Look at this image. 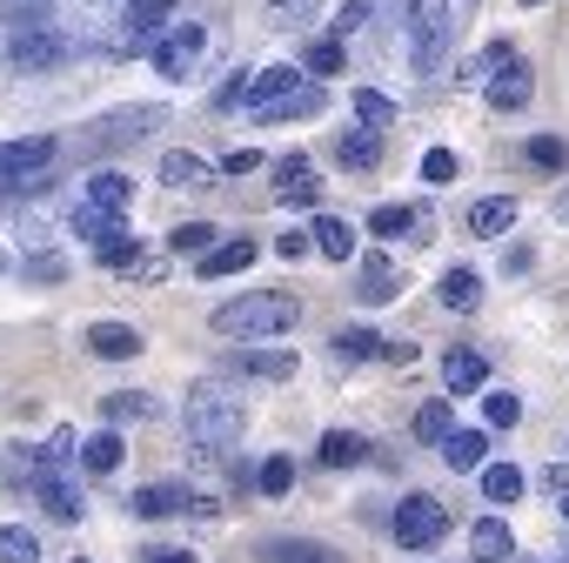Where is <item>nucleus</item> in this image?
Segmentation results:
<instances>
[{
    "instance_id": "nucleus-59",
    "label": "nucleus",
    "mask_w": 569,
    "mask_h": 563,
    "mask_svg": "<svg viewBox=\"0 0 569 563\" xmlns=\"http://www.w3.org/2000/svg\"><path fill=\"white\" fill-rule=\"evenodd\" d=\"M0 268H8V255H0Z\"/></svg>"
},
{
    "instance_id": "nucleus-49",
    "label": "nucleus",
    "mask_w": 569,
    "mask_h": 563,
    "mask_svg": "<svg viewBox=\"0 0 569 563\" xmlns=\"http://www.w3.org/2000/svg\"><path fill=\"white\" fill-rule=\"evenodd\" d=\"M309 14H316V0H268V21H274V28H289V21L302 28Z\"/></svg>"
},
{
    "instance_id": "nucleus-57",
    "label": "nucleus",
    "mask_w": 569,
    "mask_h": 563,
    "mask_svg": "<svg viewBox=\"0 0 569 563\" xmlns=\"http://www.w3.org/2000/svg\"><path fill=\"white\" fill-rule=\"evenodd\" d=\"M562 523H569V490H562Z\"/></svg>"
},
{
    "instance_id": "nucleus-12",
    "label": "nucleus",
    "mask_w": 569,
    "mask_h": 563,
    "mask_svg": "<svg viewBox=\"0 0 569 563\" xmlns=\"http://www.w3.org/2000/svg\"><path fill=\"white\" fill-rule=\"evenodd\" d=\"M529 95H536V75H529V61H522V55H509V61L482 81V101H489L496 115H522V108H529Z\"/></svg>"
},
{
    "instance_id": "nucleus-56",
    "label": "nucleus",
    "mask_w": 569,
    "mask_h": 563,
    "mask_svg": "<svg viewBox=\"0 0 569 563\" xmlns=\"http://www.w3.org/2000/svg\"><path fill=\"white\" fill-rule=\"evenodd\" d=\"M556 221H562V228H569V188H562V195H556Z\"/></svg>"
},
{
    "instance_id": "nucleus-39",
    "label": "nucleus",
    "mask_w": 569,
    "mask_h": 563,
    "mask_svg": "<svg viewBox=\"0 0 569 563\" xmlns=\"http://www.w3.org/2000/svg\"><path fill=\"white\" fill-rule=\"evenodd\" d=\"M482 423H489V429H516V423H522V396H516V389H489V396H482Z\"/></svg>"
},
{
    "instance_id": "nucleus-46",
    "label": "nucleus",
    "mask_w": 569,
    "mask_h": 563,
    "mask_svg": "<svg viewBox=\"0 0 569 563\" xmlns=\"http://www.w3.org/2000/svg\"><path fill=\"white\" fill-rule=\"evenodd\" d=\"M522 155H529V168H562V161H569V148H562L556 135H529Z\"/></svg>"
},
{
    "instance_id": "nucleus-3",
    "label": "nucleus",
    "mask_w": 569,
    "mask_h": 563,
    "mask_svg": "<svg viewBox=\"0 0 569 563\" xmlns=\"http://www.w3.org/2000/svg\"><path fill=\"white\" fill-rule=\"evenodd\" d=\"M168 115L154 108V101H141V108H114V115H94L88 128H81V161H108V155H121V148H134L141 135H154Z\"/></svg>"
},
{
    "instance_id": "nucleus-21",
    "label": "nucleus",
    "mask_w": 569,
    "mask_h": 563,
    "mask_svg": "<svg viewBox=\"0 0 569 563\" xmlns=\"http://www.w3.org/2000/svg\"><path fill=\"white\" fill-rule=\"evenodd\" d=\"M442 383H449L456 396L482 389V383H489V356H482V349H449V356H442Z\"/></svg>"
},
{
    "instance_id": "nucleus-20",
    "label": "nucleus",
    "mask_w": 569,
    "mask_h": 563,
    "mask_svg": "<svg viewBox=\"0 0 569 563\" xmlns=\"http://www.w3.org/2000/svg\"><path fill=\"white\" fill-rule=\"evenodd\" d=\"M516 215H522V208H516V195H482V201L469 208V235H482V241H489V235H509V228H516Z\"/></svg>"
},
{
    "instance_id": "nucleus-15",
    "label": "nucleus",
    "mask_w": 569,
    "mask_h": 563,
    "mask_svg": "<svg viewBox=\"0 0 569 563\" xmlns=\"http://www.w3.org/2000/svg\"><path fill=\"white\" fill-rule=\"evenodd\" d=\"M356 296H362V303H396V296H402V268H396L389 255H362V261H356Z\"/></svg>"
},
{
    "instance_id": "nucleus-47",
    "label": "nucleus",
    "mask_w": 569,
    "mask_h": 563,
    "mask_svg": "<svg viewBox=\"0 0 569 563\" xmlns=\"http://www.w3.org/2000/svg\"><path fill=\"white\" fill-rule=\"evenodd\" d=\"M456 168H462V161H456V148H429V155H422V181H436V188H442V181H456Z\"/></svg>"
},
{
    "instance_id": "nucleus-29",
    "label": "nucleus",
    "mask_w": 569,
    "mask_h": 563,
    "mask_svg": "<svg viewBox=\"0 0 569 563\" xmlns=\"http://www.w3.org/2000/svg\"><path fill=\"white\" fill-rule=\"evenodd\" d=\"M101 416H108V429H121V423H154V396H148V389H114V396H101Z\"/></svg>"
},
{
    "instance_id": "nucleus-1",
    "label": "nucleus",
    "mask_w": 569,
    "mask_h": 563,
    "mask_svg": "<svg viewBox=\"0 0 569 563\" xmlns=\"http://www.w3.org/2000/svg\"><path fill=\"white\" fill-rule=\"evenodd\" d=\"M241 429H248V409H241V396L228 389V383H194L188 389V409H181V436H188V450H201V456H228L234 443H241Z\"/></svg>"
},
{
    "instance_id": "nucleus-42",
    "label": "nucleus",
    "mask_w": 569,
    "mask_h": 563,
    "mask_svg": "<svg viewBox=\"0 0 569 563\" xmlns=\"http://www.w3.org/2000/svg\"><path fill=\"white\" fill-rule=\"evenodd\" d=\"M449 429H456V409L449 403H422L416 409V443H442Z\"/></svg>"
},
{
    "instance_id": "nucleus-2",
    "label": "nucleus",
    "mask_w": 569,
    "mask_h": 563,
    "mask_svg": "<svg viewBox=\"0 0 569 563\" xmlns=\"http://www.w3.org/2000/svg\"><path fill=\"white\" fill-rule=\"evenodd\" d=\"M208 323H214V336H228V343H274V336H289V329L302 323V303L281 296V289H254V296L221 303Z\"/></svg>"
},
{
    "instance_id": "nucleus-36",
    "label": "nucleus",
    "mask_w": 569,
    "mask_h": 563,
    "mask_svg": "<svg viewBox=\"0 0 569 563\" xmlns=\"http://www.w3.org/2000/svg\"><path fill=\"white\" fill-rule=\"evenodd\" d=\"M0 563H41V536L28 523H0Z\"/></svg>"
},
{
    "instance_id": "nucleus-25",
    "label": "nucleus",
    "mask_w": 569,
    "mask_h": 563,
    "mask_svg": "<svg viewBox=\"0 0 569 563\" xmlns=\"http://www.w3.org/2000/svg\"><path fill=\"white\" fill-rule=\"evenodd\" d=\"M208 181H214V168L201 155H188V148H168L161 155V188H208Z\"/></svg>"
},
{
    "instance_id": "nucleus-18",
    "label": "nucleus",
    "mask_w": 569,
    "mask_h": 563,
    "mask_svg": "<svg viewBox=\"0 0 569 563\" xmlns=\"http://www.w3.org/2000/svg\"><path fill=\"white\" fill-rule=\"evenodd\" d=\"M254 255H261V241L234 235V241H221V248H208V255H201V282H228V275H241Z\"/></svg>"
},
{
    "instance_id": "nucleus-53",
    "label": "nucleus",
    "mask_w": 569,
    "mask_h": 563,
    "mask_svg": "<svg viewBox=\"0 0 569 563\" xmlns=\"http://www.w3.org/2000/svg\"><path fill=\"white\" fill-rule=\"evenodd\" d=\"M241 95H248V75H228V88H221V95H214V108H221V115H228V108H241Z\"/></svg>"
},
{
    "instance_id": "nucleus-24",
    "label": "nucleus",
    "mask_w": 569,
    "mask_h": 563,
    "mask_svg": "<svg viewBox=\"0 0 569 563\" xmlns=\"http://www.w3.org/2000/svg\"><path fill=\"white\" fill-rule=\"evenodd\" d=\"M336 161H342L349 175H369V168L382 161V135H376V128H349V135L336 141Z\"/></svg>"
},
{
    "instance_id": "nucleus-34",
    "label": "nucleus",
    "mask_w": 569,
    "mask_h": 563,
    "mask_svg": "<svg viewBox=\"0 0 569 563\" xmlns=\"http://www.w3.org/2000/svg\"><path fill=\"white\" fill-rule=\"evenodd\" d=\"M356 115H362V128H376V135H389V128L402 121V108H396L382 88H356Z\"/></svg>"
},
{
    "instance_id": "nucleus-60",
    "label": "nucleus",
    "mask_w": 569,
    "mask_h": 563,
    "mask_svg": "<svg viewBox=\"0 0 569 563\" xmlns=\"http://www.w3.org/2000/svg\"><path fill=\"white\" fill-rule=\"evenodd\" d=\"M74 563H88V556H74Z\"/></svg>"
},
{
    "instance_id": "nucleus-5",
    "label": "nucleus",
    "mask_w": 569,
    "mask_h": 563,
    "mask_svg": "<svg viewBox=\"0 0 569 563\" xmlns=\"http://www.w3.org/2000/svg\"><path fill=\"white\" fill-rule=\"evenodd\" d=\"M8 61H14V68H28V75L68 68V61H74V34H68V28H54V21H28V28H14V34H8Z\"/></svg>"
},
{
    "instance_id": "nucleus-43",
    "label": "nucleus",
    "mask_w": 569,
    "mask_h": 563,
    "mask_svg": "<svg viewBox=\"0 0 569 563\" xmlns=\"http://www.w3.org/2000/svg\"><path fill=\"white\" fill-rule=\"evenodd\" d=\"M21 275H28V282H41V289H54V282H68V255L41 248V255H28V261H21Z\"/></svg>"
},
{
    "instance_id": "nucleus-50",
    "label": "nucleus",
    "mask_w": 569,
    "mask_h": 563,
    "mask_svg": "<svg viewBox=\"0 0 569 563\" xmlns=\"http://www.w3.org/2000/svg\"><path fill=\"white\" fill-rule=\"evenodd\" d=\"M309 75H342V41H316L309 48Z\"/></svg>"
},
{
    "instance_id": "nucleus-16",
    "label": "nucleus",
    "mask_w": 569,
    "mask_h": 563,
    "mask_svg": "<svg viewBox=\"0 0 569 563\" xmlns=\"http://www.w3.org/2000/svg\"><path fill=\"white\" fill-rule=\"evenodd\" d=\"M88 349H94L101 363H134L148 343H141L134 323H88Z\"/></svg>"
},
{
    "instance_id": "nucleus-27",
    "label": "nucleus",
    "mask_w": 569,
    "mask_h": 563,
    "mask_svg": "<svg viewBox=\"0 0 569 563\" xmlns=\"http://www.w3.org/2000/svg\"><path fill=\"white\" fill-rule=\"evenodd\" d=\"M482 456H489V436H482V429H449V436H442V463H449L456 476L482 470Z\"/></svg>"
},
{
    "instance_id": "nucleus-45",
    "label": "nucleus",
    "mask_w": 569,
    "mask_h": 563,
    "mask_svg": "<svg viewBox=\"0 0 569 563\" xmlns=\"http://www.w3.org/2000/svg\"><path fill=\"white\" fill-rule=\"evenodd\" d=\"M208 241H214V221H181V228L168 235L174 255H208Z\"/></svg>"
},
{
    "instance_id": "nucleus-33",
    "label": "nucleus",
    "mask_w": 569,
    "mask_h": 563,
    "mask_svg": "<svg viewBox=\"0 0 569 563\" xmlns=\"http://www.w3.org/2000/svg\"><path fill=\"white\" fill-rule=\"evenodd\" d=\"M476 476H482V496H489V503H516V496L529 490V476H522L516 463H482Z\"/></svg>"
},
{
    "instance_id": "nucleus-38",
    "label": "nucleus",
    "mask_w": 569,
    "mask_h": 563,
    "mask_svg": "<svg viewBox=\"0 0 569 563\" xmlns=\"http://www.w3.org/2000/svg\"><path fill=\"white\" fill-rule=\"evenodd\" d=\"M94 255H101V268H141V235H108V241H94Z\"/></svg>"
},
{
    "instance_id": "nucleus-40",
    "label": "nucleus",
    "mask_w": 569,
    "mask_h": 563,
    "mask_svg": "<svg viewBox=\"0 0 569 563\" xmlns=\"http://www.w3.org/2000/svg\"><path fill=\"white\" fill-rule=\"evenodd\" d=\"M254 490H261V496H289V490H296V463H289V456H268V463L254 470Z\"/></svg>"
},
{
    "instance_id": "nucleus-19",
    "label": "nucleus",
    "mask_w": 569,
    "mask_h": 563,
    "mask_svg": "<svg viewBox=\"0 0 569 563\" xmlns=\"http://www.w3.org/2000/svg\"><path fill=\"white\" fill-rule=\"evenodd\" d=\"M469 556H476V563H509V556H516V530H509L502 516H482V523L469 530Z\"/></svg>"
},
{
    "instance_id": "nucleus-26",
    "label": "nucleus",
    "mask_w": 569,
    "mask_h": 563,
    "mask_svg": "<svg viewBox=\"0 0 569 563\" xmlns=\"http://www.w3.org/2000/svg\"><path fill=\"white\" fill-rule=\"evenodd\" d=\"M309 248H316V255H329V261H349V255H356V228H349L342 215H316Z\"/></svg>"
},
{
    "instance_id": "nucleus-17",
    "label": "nucleus",
    "mask_w": 569,
    "mask_h": 563,
    "mask_svg": "<svg viewBox=\"0 0 569 563\" xmlns=\"http://www.w3.org/2000/svg\"><path fill=\"white\" fill-rule=\"evenodd\" d=\"M296 81H302V68H289V61H281V68H261V75H248L241 108H248V115H261V108H274L281 95H296Z\"/></svg>"
},
{
    "instance_id": "nucleus-58",
    "label": "nucleus",
    "mask_w": 569,
    "mask_h": 563,
    "mask_svg": "<svg viewBox=\"0 0 569 563\" xmlns=\"http://www.w3.org/2000/svg\"><path fill=\"white\" fill-rule=\"evenodd\" d=\"M522 8H542V0H522Z\"/></svg>"
},
{
    "instance_id": "nucleus-48",
    "label": "nucleus",
    "mask_w": 569,
    "mask_h": 563,
    "mask_svg": "<svg viewBox=\"0 0 569 563\" xmlns=\"http://www.w3.org/2000/svg\"><path fill=\"white\" fill-rule=\"evenodd\" d=\"M362 28H369V0H342V8H336V41L362 34Z\"/></svg>"
},
{
    "instance_id": "nucleus-23",
    "label": "nucleus",
    "mask_w": 569,
    "mask_h": 563,
    "mask_svg": "<svg viewBox=\"0 0 569 563\" xmlns=\"http://www.w3.org/2000/svg\"><path fill=\"white\" fill-rule=\"evenodd\" d=\"M322 108H329V95H322V88H316V81H302V88H296V95H281V101H274V108H261V115H254V121H316V115H322Z\"/></svg>"
},
{
    "instance_id": "nucleus-35",
    "label": "nucleus",
    "mask_w": 569,
    "mask_h": 563,
    "mask_svg": "<svg viewBox=\"0 0 569 563\" xmlns=\"http://www.w3.org/2000/svg\"><path fill=\"white\" fill-rule=\"evenodd\" d=\"M329 349H336L342 369H356V363H376V356H382V336H376V329H342Z\"/></svg>"
},
{
    "instance_id": "nucleus-30",
    "label": "nucleus",
    "mask_w": 569,
    "mask_h": 563,
    "mask_svg": "<svg viewBox=\"0 0 569 563\" xmlns=\"http://www.w3.org/2000/svg\"><path fill=\"white\" fill-rule=\"evenodd\" d=\"M234 369H248V376H261V383H289V376H296V349H241Z\"/></svg>"
},
{
    "instance_id": "nucleus-28",
    "label": "nucleus",
    "mask_w": 569,
    "mask_h": 563,
    "mask_svg": "<svg viewBox=\"0 0 569 563\" xmlns=\"http://www.w3.org/2000/svg\"><path fill=\"white\" fill-rule=\"evenodd\" d=\"M436 303L456 309V316H469V309L482 303V275H476V268H449V275H442V289H436Z\"/></svg>"
},
{
    "instance_id": "nucleus-37",
    "label": "nucleus",
    "mask_w": 569,
    "mask_h": 563,
    "mask_svg": "<svg viewBox=\"0 0 569 563\" xmlns=\"http://www.w3.org/2000/svg\"><path fill=\"white\" fill-rule=\"evenodd\" d=\"M68 228H74L81 241H108V235H121V215H101V208H88V201H81V208L68 215Z\"/></svg>"
},
{
    "instance_id": "nucleus-54",
    "label": "nucleus",
    "mask_w": 569,
    "mask_h": 563,
    "mask_svg": "<svg viewBox=\"0 0 569 563\" xmlns=\"http://www.w3.org/2000/svg\"><path fill=\"white\" fill-rule=\"evenodd\" d=\"M536 268V248H502V275H529Z\"/></svg>"
},
{
    "instance_id": "nucleus-32",
    "label": "nucleus",
    "mask_w": 569,
    "mask_h": 563,
    "mask_svg": "<svg viewBox=\"0 0 569 563\" xmlns=\"http://www.w3.org/2000/svg\"><path fill=\"white\" fill-rule=\"evenodd\" d=\"M322 463H329V470H356V463H369V436H356V429H329V436H322Z\"/></svg>"
},
{
    "instance_id": "nucleus-41",
    "label": "nucleus",
    "mask_w": 569,
    "mask_h": 563,
    "mask_svg": "<svg viewBox=\"0 0 569 563\" xmlns=\"http://www.w3.org/2000/svg\"><path fill=\"white\" fill-rule=\"evenodd\" d=\"M416 228V208H402V201H382L376 215H369V235H382V241H396V235H409Z\"/></svg>"
},
{
    "instance_id": "nucleus-51",
    "label": "nucleus",
    "mask_w": 569,
    "mask_h": 563,
    "mask_svg": "<svg viewBox=\"0 0 569 563\" xmlns=\"http://www.w3.org/2000/svg\"><path fill=\"white\" fill-rule=\"evenodd\" d=\"M261 168V148H234V155H221V175H254Z\"/></svg>"
},
{
    "instance_id": "nucleus-55",
    "label": "nucleus",
    "mask_w": 569,
    "mask_h": 563,
    "mask_svg": "<svg viewBox=\"0 0 569 563\" xmlns=\"http://www.w3.org/2000/svg\"><path fill=\"white\" fill-rule=\"evenodd\" d=\"M141 563H201V556H194V550H148Z\"/></svg>"
},
{
    "instance_id": "nucleus-14",
    "label": "nucleus",
    "mask_w": 569,
    "mask_h": 563,
    "mask_svg": "<svg viewBox=\"0 0 569 563\" xmlns=\"http://www.w3.org/2000/svg\"><path fill=\"white\" fill-rule=\"evenodd\" d=\"M81 201L101 208V215H128V208H134V175H121V168H94V175L81 181Z\"/></svg>"
},
{
    "instance_id": "nucleus-13",
    "label": "nucleus",
    "mask_w": 569,
    "mask_h": 563,
    "mask_svg": "<svg viewBox=\"0 0 569 563\" xmlns=\"http://www.w3.org/2000/svg\"><path fill=\"white\" fill-rule=\"evenodd\" d=\"M274 201L281 208H316L322 201V181H316V161L309 155H281L274 161Z\"/></svg>"
},
{
    "instance_id": "nucleus-9",
    "label": "nucleus",
    "mask_w": 569,
    "mask_h": 563,
    "mask_svg": "<svg viewBox=\"0 0 569 563\" xmlns=\"http://www.w3.org/2000/svg\"><path fill=\"white\" fill-rule=\"evenodd\" d=\"M21 470H28V490L41 496V510H48L54 523H74V516L88 510V503H81V483H74L68 470H48V463H21Z\"/></svg>"
},
{
    "instance_id": "nucleus-8",
    "label": "nucleus",
    "mask_w": 569,
    "mask_h": 563,
    "mask_svg": "<svg viewBox=\"0 0 569 563\" xmlns=\"http://www.w3.org/2000/svg\"><path fill=\"white\" fill-rule=\"evenodd\" d=\"M396 543L402 550H436L442 536H449V510L429 496V490H416V496H402V510H396Z\"/></svg>"
},
{
    "instance_id": "nucleus-10",
    "label": "nucleus",
    "mask_w": 569,
    "mask_h": 563,
    "mask_svg": "<svg viewBox=\"0 0 569 563\" xmlns=\"http://www.w3.org/2000/svg\"><path fill=\"white\" fill-rule=\"evenodd\" d=\"M54 155H61V141L54 135H28V141H0V181H34V175H48L54 168Z\"/></svg>"
},
{
    "instance_id": "nucleus-4",
    "label": "nucleus",
    "mask_w": 569,
    "mask_h": 563,
    "mask_svg": "<svg viewBox=\"0 0 569 563\" xmlns=\"http://www.w3.org/2000/svg\"><path fill=\"white\" fill-rule=\"evenodd\" d=\"M409 68L416 75H436L442 68V48L456 34V0H409Z\"/></svg>"
},
{
    "instance_id": "nucleus-44",
    "label": "nucleus",
    "mask_w": 569,
    "mask_h": 563,
    "mask_svg": "<svg viewBox=\"0 0 569 563\" xmlns=\"http://www.w3.org/2000/svg\"><path fill=\"white\" fill-rule=\"evenodd\" d=\"M509 55H516L509 41H489V48H476V55L462 61V81H489V75H496V68H502Z\"/></svg>"
},
{
    "instance_id": "nucleus-7",
    "label": "nucleus",
    "mask_w": 569,
    "mask_h": 563,
    "mask_svg": "<svg viewBox=\"0 0 569 563\" xmlns=\"http://www.w3.org/2000/svg\"><path fill=\"white\" fill-rule=\"evenodd\" d=\"M201 55H208V28H201V21L168 28V34L148 48V61H154V75H161V81H188V75L201 68Z\"/></svg>"
},
{
    "instance_id": "nucleus-22",
    "label": "nucleus",
    "mask_w": 569,
    "mask_h": 563,
    "mask_svg": "<svg viewBox=\"0 0 569 563\" xmlns=\"http://www.w3.org/2000/svg\"><path fill=\"white\" fill-rule=\"evenodd\" d=\"M121 456H128L121 429H94V436L81 443V456H74V463H81L88 476H114V470H121Z\"/></svg>"
},
{
    "instance_id": "nucleus-11",
    "label": "nucleus",
    "mask_w": 569,
    "mask_h": 563,
    "mask_svg": "<svg viewBox=\"0 0 569 563\" xmlns=\"http://www.w3.org/2000/svg\"><path fill=\"white\" fill-rule=\"evenodd\" d=\"M174 21V0H128V14H121V48L128 55H148Z\"/></svg>"
},
{
    "instance_id": "nucleus-31",
    "label": "nucleus",
    "mask_w": 569,
    "mask_h": 563,
    "mask_svg": "<svg viewBox=\"0 0 569 563\" xmlns=\"http://www.w3.org/2000/svg\"><path fill=\"white\" fill-rule=\"evenodd\" d=\"M261 556L268 563H336V550L329 543H309V536H268Z\"/></svg>"
},
{
    "instance_id": "nucleus-61",
    "label": "nucleus",
    "mask_w": 569,
    "mask_h": 563,
    "mask_svg": "<svg viewBox=\"0 0 569 563\" xmlns=\"http://www.w3.org/2000/svg\"><path fill=\"white\" fill-rule=\"evenodd\" d=\"M462 8H469V0H462Z\"/></svg>"
},
{
    "instance_id": "nucleus-52",
    "label": "nucleus",
    "mask_w": 569,
    "mask_h": 563,
    "mask_svg": "<svg viewBox=\"0 0 569 563\" xmlns=\"http://www.w3.org/2000/svg\"><path fill=\"white\" fill-rule=\"evenodd\" d=\"M274 255H281V261H302V255H309V228H289V235L274 241Z\"/></svg>"
},
{
    "instance_id": "nucleus-6",
    "label": "nucleus",
    "mask_w": 569,
    "mask_h": 563,
    "mask_svg": "<svg viewBox=\"0 0 569 563\" xmlns=\"http://www.w3.org/2000/svg\"><path fill=\"white\" fill-rule=\"evenodd\" d=\"M128 510L148 516V523H161V516H221V503L201 496V490H188V483H141L128 496Z\"/></svg>"
}]
</instances>
